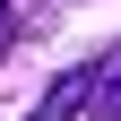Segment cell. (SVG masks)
<instances>
[{
	"label": "cell",
	"instance_id": "3",
	"mask_svg": "<svg viewBox=\"0 0 121 121\" xmlns=\"http://www.w3.org/2000/svg\"><path fill=\"white\" fill-rule=\"evenodd\" d=\"M9 43H17V9L0 0V52H9Z\"/></svg>",
	"mask_w": 121,
	"mask_h": 121
},
{
	"label": "cell",
	"instance_id": "2",
	"mask_svg": "<svg viewBox=\"0 0 121 121\" xmlns=\"http://www.w3.org/2000/svg\"><path fill=\"white\" fill-rule=\"evenodd\" d=\"M86 112H95V121H121V52L95 60V95H86Z\"/></svg>",
	"mask_w": 121,
	"mask_h": 121
},
{
	"label": "cell",
	"instance_id": "1",
	"mask_svg": "<svg viewBox=\"0 0 121 121\" xmlns=\"http://www.w3.org/2000/svg\"><path fill=\"white\" fill-rule=\"evenodd\" d=\"M86 95H95V60H86V69H60V78H52V95H43L26 121H69V112H86Z\"/></svg>",
	"mask_w": 121,
	"mask_h": 121
}]
</instances>
